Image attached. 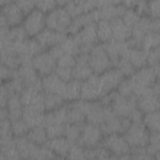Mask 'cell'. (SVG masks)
<instances>
[{
	"label": "cell",
	"mask_w": 160,
	"mask_h": 160,
	"mask_svg": "<svg viewBox=\"0 0 160 160\" xmlns=\"http://www.w3.org/2000/svg\"><path fill=\"white\" fill-rule=\"evenodd\" d=\"M129 79L132 84L134 94L138 98L158 81L159 76L152 67L144 66L136 71Z\"/></svg>",
	"instance_id": "1"
},
{
	"label": "cell",
	"mask_w": 160,
	"mask_h": 160,
	"mask_svg": "<svg viewBox=\"0 0 160 160\" xmlns=\"http://www.w3.org/2000/svg\"><path fill=\"white\" fill-rule=\"evenodd\" d=\"M111 93L112 101L110 106L115 114L119 118H128L131 111L137 107L138 97L135 95L125 97L114 90Z\"/></svg>",
	"instance_id": "2"
},
{
	"label": "cell",
	"mask_w": 160,
	"mask_h": 160,
	"mask_svg": "<svg viewBox=\"0 0 160 160\" xmlns=\"http://www.w3.org/2000/svg\"><path fill=\"white\" fill-rule=\"evenodd\" d=\"M71 20V16L62 6L56 7L46 16L47 28L58 32H66Z\"/></svg>",
	"instance_id": "3"
},
{
	"label": "cell",
	"mask_w": 160,
	"mask_h": 160,
	"mask_svg": "<svg viewBox=\"0 0 160 160\" xmlns=\"http://www.w3.org/2000/svg\"><path fill=\"white\" fill-rule=\"evenodd\" d=\"M103 139V132L99 126L91 123L82 125L81 136L76 144L86 149L99 146Z\"/></svg>",
	"instance_id": "4"
},
{
	"label": "cell",
	"mask_w": 160,
	"mask_h": 160,
	"mask_svg": "<svg viewBox=\"0 0 160 160\" xmlns=\"http://www.w3.org/2000/svg\"><path fill=\"white\" fill-rule=\"evenodd\" d=\"M89 63L96 74L102 73L112 65L102 44H96L92 47L89 52Z\"/></svg>",
	"instance_id": "5"
},
{
	"label": "cell",
	"mask_w": 160,
	"mask_h": 160,
	"mask_svg": "<svg viewBox=\"0 0 160 160\" xmlns=\"http://www.w3.org/2000/svg\"><path fill=\"white\" fill-rule=\"evenodd\" d=\"M101 146L108 149L115 158L130 154L131 147L124 136L119 133L107 134L102 139Z\"/></svg>",
	"instance_id": "6"
},
{
	"label": "cell",
	"mask_w": 160,
	"mask_h": 160,
	"mask_svg": "<svg viewBox=\"0 0 160 160\" xmlns=\"http://www.w3.org/2000/svg\"><path fill=\"white\" fill-rule=\"evenodd\" d=\"M130 147H146L149 142V132L142 122L132 123L124 133Z\"/></svg>",
	"instance_id": "7"
},
{
	"label": "cell",
	"mask_w": 160,
	"mask_h": 160,
	"mask_svg": "<svg viewBox=\"0 0 160 160\" xmlns=\"http://www.w3.org/2000/svg\"><path fill=\"white\" fill-rule=\"evenodd\" d=\"M73 38L81 51L90 52L99 40L96 31V24L94 22L84 26L74 34Z\"/></svg>",
	"instance_id": "8"
},
{
	"label": "cell",
	"mask_w": 160,
	"mask_h": 160,
	"mask_svg": "<svg viewBox=\"0 0 160 160\" xmlns=\"http://www.w3.org/2000/svg\"><path fill=\"white\" fill-rule=\"evenodd\" d=\"M102 86L98 74H92L81 84L80 98L82 99L94 101L104 96Z\"/></svg>",
	"instance_id": "9"
},
{
	"label": "cell",
	"mask_w": 160,
	"mask_h": 160,
	"mask_svg": "<svg viewBox=\"0 0 160 160\" xmlns=\"http://www.w3.org/2000/svg\"><path fill=\"white\" fill-rule=\"evenodd\" d=\"M22 26L28 36H36L46 26V15L39 9L35 8L26 16Z\"/></svg>",
	"instance_id": "10"
},
{
	"label": "cell",
	"mask_w": 160,
	"mask_h": 160,
	"mask_svg": "<svg viewBox=\"0 0 160 160\" xmlns=\"http://www.w3.org/2000/svg\"><path fill=\"white\" fill-rule=\"evenodd\" d=\"M32 65L38 74L44 76L55 70L56 60L49 51H43L32 58Z\"/></svg>",
	"instance_id": "11"
},
{
	"label": "cell",
	"mask_w": 160,
	"mask_h": 160,
	"mask_svg": "<svg viewBox=\"0 0 160 160\" xmlns=\"http://www.w3.org/2000/svg\"><path fill=\"white\" fill-rule=\"evenodd\" d=\"M99 77L104 95L117 88L124 79V75L117 68H109L101 73Z\"/></svg>",
	"instance_id": "12"
},
{
	"label": "cell",
	"mask_w": 160,
	"mask_h": 160,
	"mask_svg": "<svg viewBox=\"0 0 160 160\" xmlns=\"http://www.w3.org/2000/svg\"><path fill=\"white\" fill-rule=\"evenodd\" d=\"M19 76L22 80L26 87H33L42 90L41 79L38 72L30 63H22L17 69Z\"/></svg>",
	"instance_id": "13"
},
{
	"label": "cell",
	"mask_w": 160,
	"mask_h": 160,
	"mask_svg": "<svg viewBox=\"0 0 160 160\" xmlns=\"http://www.w3.org/2000/svg\"><path fill=\"white\" fill-rule=\"evenodd\" d=\"M80 47L72 36H68L64 41L50 48L49 52L56 59L64 54L77 56L80 54Z\"/></svg>",
	"instance_id": "14"
},
{
	"label": "cell",
	"mask_w": 160,
	"mask_h": 160,
	"mask_svg": "<svg viewBox=\"0 0 160 160\" xmlns=\"http://www.w3.org/2000/svg\"><path fill=\"white\" fill-rule=\"evenodd\" d=\"M68 37L66 32H58L46 27L36 36V39L46 49L62 42Z\"/></svg>",
	"instance_id": "15"
},
{
	"label": "cell",
	"mask_w": 160,
	"mask_h": 160,
	"mask_svg": "<svg viewBox=\"0 0 160 160\" xmlns=\"http://www.w3.org/2000/svg\"><path fill=\"white\" fill-rule=\"evenodd\" d=\"M76 63L72 68V78L79 81L86 80L94 73L89 60V54L80 53L76 58Z\"/></svg>",
	"instance_id": "16"
},
{
	"label": "cell",
	"mask_w": 160,
	"mask_h": 160,
	"mask_svg": "<svg viewBox=\"0 0 160 160\" xmlns=\"http://www.w3.org/2000/svg\"><path fill=\"white\" fill-rule=\"evenodd\" d=\"M159 95L155 92L152 86L144 94L138 98L137 107L145 113L159 110Z\"/></svg>",
	"instance_id": "17"
},
{
	"label": "cell",
	"mask_w": 160,
	"mask_h": 160,
	"mask_svg": "<svg viewBox=\"0 0 160 160\" xmlns=\"http://www.w3.org/2000/svg\"><path fill=\"white\" fill-rule=\"evenodd\" d=\"M42 89L45 92L60 95L62 97L66 82L62 80L55 72L44 76L41 79Z\"/></svg>",
	"instance_id": "18"
},
{
	"label": "cell",
	"mask_w": 160,
	"mask_h": 160,
	"mask_svg": "<svg viewBox=\"0 0 160 160\" xmlns=\"http://www.w3.org/2000/svg\"><path fill=\"white\" fill-rule=\"evenodd\" d=\"M104 49L109 57L112 64L116 66L118 61L122 57L129 47L126 41H122L112 39L103 44Z\"/></svg>",
	"instance_id": "19"
},
{
	"label": "cell",
	"mask_w": 160,
	"mask_h": 160,
	"mask_svg": "<svg viewBox=\"0 0 160 160\" xmlns=\"http://www.w3.org/2000/svg\"><path fill=\"white\" fill-rule=\"evenodd\" d=\"M44 111V110L34 106H24L22 119L30 129L39 126H44L45 116Z\"/></svg>",
	"instance_id": "20"
},
{
	"label": "cell",
	"mask_w": 160,
	"mask_h": 160,
	"mask_svg": "<svg viewBox=\"0 0 160 160\" xmlns=\"http://www.w3.org/2000/svg\"><path fill=\"white\" fill-rule=\"evenodd\" d=\"M1 14L6 19L9 26L19 25L22 21L24 14L16 2L9 1L2 6Z\"/></svg>",
	"instance_id": "21"
},
{
	"label": "cell",
	"mask_w": 160,
	"mask_h": 160,
	"mask_svg": "<svg viewBox=\"0 0 160 160\" xmlns=\"http://www.w3.org/2000/svg\"><path fill=\"white\" fill-rule=\"evenodd\" d=\"M16 147L20 157L24 159H34L39 146L31 141L27 137L20 136L14 139Z\"/></svg>",
	"instance_id": "22"
},
{
	"label": "cell",
	"mask_w": 160,
	"mask_h": 160,
	"mask_svg": "<svg viewBox=\"0 0 160 160\" xmlns=\"http://www.w3.org/2000/svg\"><path fill=\"white\" fill-rule=\"evenodd\" d=\"M97 21L95 9L73 18L67 29V32L74 35L82 28Z\"/></svg>",
	"instance_id": "23"
},
{
	"label": "cell",
	"mask_w": 160,
	"mask_h": 160,
	"mask_svg": "<svg viewBox=\"0 0 160 160\" xmlns=\"http://www.w3.org/2000/svg\"><path fill=\"white\" fill-rule=\"evenodd\" d=\"M72 144L65 136H62L49 139L45 143V146L60 158H66Z\"/></svg>",
	"instance_id": "24"
},
{
	"label": "cell",
	"mask_w": 160,
	"mask_h": 160,
	"mask_svg": "<svg viewBox=\"0 0 160 160\" xmlns=\"http://www.w3.org/2000/svg\"><path fill=\"white\" fill-rule=\"evenodd\" d=\"M96 7V1H70L64 5V8L72 18L90 12Z\"/></svg>",
	"instance_id": "25"
},
{
	"label": "cell",
	"mask_w": 160,
	"mask_h": 160,
	"mask_svg": "<svg viewBox=\"0 0 160 160\" xmlns=\"http://www.w3.org/2000/svg\"><path fill=\"white\" fill-rule=\"evenodd\" d=\"M109 22L112 29V39L126 41L131 37V28L123 22L121 18H114Z\"/></svg>",
	"instance_id": "26"
},
{
	"label": "cell",
	"mask_w": 160,
	"mask_h": 160,
	"mask_svg": "<svg viewBox=\"0 0 160 160\" xmlns=\"http://www.w3.org/2000/svg\"><path fill=\"white\" fill-rule=\"evenodd\" d=\"M152 19L146 16L140 18L138 23L132 28L131 38L135 39L141 46V41L144 36L149 32L152 31Z\"/></svg>",
	"instance_id": "27"
},
{
	"label": "cell",
	"mask_w": 160,
	"mask_h": 160,
	"mask_svg": "<svg viewBox=\"0 0 160 160\" xmlns=\"http://www.w3.org/2000/svg\"><path fill=\"white\" fill-rule=\"evenodd\" d=\"M67 123V105H62L54 110L49 111L44 116V126L61 125Z\"/></svg>",
	"instance_id": "28"
},
{
	"label": "cell",
	"mask_w": 160,
	"mask_h": 160,
	"mask_svg": "<svg viewBox=\"0 0 160 160\" xmlns=\"http://www.w3.org/2000/svg\"><path fill=\"white\" fill-rule=\"evenodd\" d=\"M9 119L12 121L22 118L23 112V105L20 98V94H13L9 96L7 106Z\"/></svg>",
	"instance_id": "29"
},
{
	"label": "cell",
	"mask_w": 160,
	"mask_h": 160,
	"mask_svg": "<svg viewBox=\"0 0 160 160\" xmlns=\"http://www.w3.org/2000/svg\"><path fill=\"white\" fill-rule=\"evenodd\" d=\"M146 55L147 51L141 48H129L122 57L127 58L136 69H139L147 64Z\"/></svg>",
	"instance_id": "30"
},
{
	"label": "cell",
	"mask_w": 160,
	"mask_h": 160,
	"mask_svg": "<svg viewBox=\"0 0 160 160\" xmlns=\"http://www.w3.org/2000/svg\"><path fill=\"white\" fill-rule=\"evenodd\" d=\"M82 82L76 79H71L66 82L62 98L68 101H75L80 98Z\"/></svg>",
	"instance_id": "31"
},
{
	"label": "cell",
	"mask_w": 160,
	"mask_h": 160,
	"mask_svg": "<svg viewBox=\"0 0 160 160\" xmlns=\"http://www.w3.org/2000/svg\"><path fill=\"white\" fill-rule=\"evenodd\" d=\"M28 34L22 25H18L9 29L6 34L1 35V39L7 40L11 42H17L26 40Z\"/></svg>",
	"instance_id": "32"
},
{
	"label": "cell",
	"mask_w": 160,
	"mask_h": 160,
	"mask_svg": "<svg viewBox=\"0 0 160 160\" xmlns=\"http://www.w3.org/2000/svg\"><path fill=\"white\" fill-rule=\"evenodd\" d=\"M26 135L31 141L39 146L45 144L48 139L46 129L43 126L31 128Z\"/></svg>",
	"instance_id": "33"
},
{
	"label": "cell",
	"mask_w": 160,
	"mask_h": 160,
	"mask_svg": "<svg viewBox=\"0 0 160 160\" xmlns=\"http://www.w3.org/2000/svg\"><path fill=\"white\" fill-rule=\"evenodd\" d=\"M99 127L103 134L106 135L113 133H122L121 118L116 115L107 119Z\"/></svg>",
	"instance_id": "34"
},
{
	"label": "cell",
	"mask_w": 160,
	"mask_h": 160,
	"mask_svg": "<svg viewBox=\"0 0 160 160\" xmlns=\"http://www.w3.org/2000/svg\"><path fill=\"white\" fill-rule=\"evenodd\" d=\"M142 122L144 125L151 133L159 132V110L146 113Z\"/></svg>",
	"instance_id": "35"
},
{
	"label": "cell",
	"mask_w": 160,
	"mask_h": 160,
	"mask_svg": "<svg viewBox=\"0 0 160 160\" xmlns=\"http://www.w3.org/2000/svg\"><path fill=\"white\" fill-rule=\"evenodd\" d=\"M64 100L60 95L48 92L43 93V102L46 111H50L61 107L64 103Z\"/></svg>",
	"instance_id": "36"
},
{
	"label": "cell",
	"mask_w": 160,
	"mask_h": 160,
	"mask_svg": "<svg viewBox=\"0 0 160 160\" xmlns=\"http://www.w3.org/2000/svg\"><path fill=\"white\" fill-rule=\"evenodd\" d=\"M1 64L12 69H17L21 64L19 56L14 51H1Z\"/></svg>",
	"instance_id": "37"
},
{
	"label": "cell",
	"mask_w": 160,
	"mask_h": 160,
	"mask_svg": "<svg viewBox=\"0 0 160 160\" xmlns=\"http://www.w3.org/2000/svg\"><path fill=\"white\" fill-rule=\"evenodd\" d=\"M85 159H113L111 152L104 146H98L92 149L85 148Z\"/></svg>",
	"instance_id": "38"
},
{
	"label": "cell",
	"mask_w": 160,
	"mask_h": 160,
	"mask_svg": "<svg viewBox=\"0 0 160 160\" xmlns=\"http://www.w3.org/2000/svg\"><path fill=\"white\" fill-rule=\"evenodd\" d=\"M96 31L99 40L106 42L112 39V29L108 21H98L96 24Z\"/></svg>",
	"instance_id": "39"
},
{
	"label": "cell",
	"mask_w": 160,
	"mask_h": 160,
	"mask_svg": "<svg viewBox=\"0 0 160 160\" xmlns=\"http://www.w3.org/2000/svg\"><path fill=\"white\" fill-rule=\"evenodd\" d=\"M3 85L8 91L9 95L13 94H20L22 90L25 88L24 83L19 76L17 69L15 76L12 79L4 82Z\"/></svg>",
	"instance_id": "40"
},
{
	"label": "cell",
	"mask_w": 160,
	"mask_h": 160,
	"mask_svg": "<svg viewBox=\"0 0 160 160\" xmlns=\"http://www.w3.org/2000/svg\"><path fill=\"white\" fill-rule=\"evenodd\" d=\"M82 124L66 123L64 136L72 144H76L82 131Z\"/></svg>",
	"instance_id": "41"
},
{
	"label": "cell",
	"mask_w": 160,
	"mask_h": 160,
	"mask_svg": "<svg viewBox=\"0 0 160 160\" xmlns=\"http://www.w3.org/2000/svg\"><path fill=\"white\" fill-rule=\"evenodd\" d=\"M86 116L77 108L70 104L67 105V123L82 124Z\"/></svg>",
	"instance_id": "42"
},
{
	"label": "cell",
	"mask_w": 160,
	"mask_h": 160,
	"mask_svg": "<svg viewBox=\"0 0 160 160\" xmlns=\"http://www.w3.org/2000/svg\"><path fill=\"white\" fill-rule=\"evenodd\" d=\"M159 33L157 32H149L144 36L141 41V49L148 51L159 47Z\"/></svg>",
	"instance_id": "43"
},
{
	"label": "cell",
	"mask_w": 160,
	"mask_h": 160,
	"mask_svg": "<svg viewBox=\"0 0 160 160\" xmlns=\"http://www.w3.org/2000/svg\"><path fill=\"white\" fill-rule=\"evenodd\" d=\"M159 133H151L149 135L148 144L146 146L148 153L155 158V156L159 153Z\"/></svg>",
	"instance_id": "44"
},
{
	"label": "cell",
	"mask_w": 160,
	"mask_h": 160,
	"mask_svg": "<svg viewBox=\"0 0 160 160\" xmlns=\"http://www.w3.org/2000/svg\"><path fill=\"white\" fill-rule=\"evenodd\" d=\"M140 18L134 8H128L121 17L123 22L131 29L138 23Z\"/></svg>",
	"instance_id": "45"
},
{
	"label": "cell",
	"mask_w": 160,
	"mask_h": 160,
	"mask_svg": "<svg viewBox=\"0 0 160 160\" xmlns=\"http://www.w3.org/2000/svg\"><path fill=\"white\" fill-rule=\"evenodd\" d=\"M11 122L12 133L16 137L24 136L25 134H27L30 129L29 126L22 118L12 121Z\"/></svg>",
	"instance_id": "46"
},
{
	"label": "cell",
	"mask_w": 160,
	"mask_h": 160,
	"mask_svg": "<svg viewBox=\"0 0 160 160\" xmlns=\"http://www.w3.org/2000/svg\"><path fill=\"white\" fill-rule=\"evenodd\" d=\"M116 68L120 70L124 76H131L136 71V68L130 61L126 58L122 57L116 65Z\"/></svg>",
	"instance_id": "47"
},
{
	"label": "cell",
	"mask_w": 160,
	"mask_h": 160,
	"mask_svg": "<svg viewBox=\"0 0 160 160\" xmlns=\"http://www.w3.org/2000/svg\"><path fill=\"white\" fill-rule=\"evenodd\" d=\"M118 88V92L122 96L125 97H131L134 94L133 89L130 79H123L119 83Z\"/></svg>",
	"instance_id": "48"
},
{
	"label": "cell",
	"mask_w": 160,
	"mask_h": 160,
	"mask_svg": "<svg viewBox=\"0 0 160 160\" xmlns=\"http://www.w3.org/2000/svg\"><path fill=\"white\" fill-rule=\"evenodd\" d=\"M66 158L72 159H85V148L78 144H73L66 156Z\"/></svg>",
	"instance_id": "49"
},
{
	"label": "cell",
	"mask_w": 160,
	"mask_h": 160,
	"mask_svg": "<svg viewBox=\"0 0 160 160\" xmlns=\"http://www.w3.org/2000/svg\"><path fill=\"white\" fill-rule=\"evenodd\" d=\"M65 125L66 124L50 125L44 126L48 138L51 139L63 136L64 133Z\"/></svg>",
	"instance_id": "50"
},
{
	"label": "cell",
	"mask_w": 160,
	"mask_h": 160,
	"mask_svg": "<svg viewBox=\"0 0 160 160\" xmlns=\"http://www.w3.org/2000/svg\"><path fill=\"white\" fill-rule=\"evenodd\" d=\"M76 63L75 56L70 54H64L56 59V66L73 68Z\"/></svg>",
	"instance_id": "51"
},
{
	"label": "cell",
	"mask_w": 160,
	"mask_h": 160,
	"mask_svg": "<svg viewBox=\"0 0 160 160\" xmlns=\"http://www.w3.org/2000/svg\"><path fill=\"white\" fill-rule=\"evenodd\" d=\"M56 154L46 146H39L34 159H50L56 158Z\"/></svg>",
	"instance_id": "52"
},
{
	"label": "cell",
	"mask_w": 160,
	"mask_h": 160,
	"mask_svg": "<svg viewBox=\"0 0 160 160\" xmlns=\"http://www.w3.org/2000/svg\"><path fill=\"white\" fill-rule=\"evenodd\" d=\"M54 71L55 73L66 82L71 81L72 78V68L56 66Z\"/></svg>",
	"instance_id": "53"
},
{
	"label": "cell",
	"mask_w": 160,
	"mask_h": 160,
	"mask_svg": "<svg viewBox=\"0 0 160 160\" xmlns=\"http://www.w3.org/2000/svg\"><path fill=\"white\" fill-rule=\"evenodd\" d=\"M159 47L152 49L147 51L146 55V63L150 67H153L159 64Z\"/></svg>",
	"instance_id": "54"
},
{
	"label": "cell",
	"mask_w": 160,
	"mask_h": 160,
	"mask_svg": "<svg viewBox=\"0 0 160 160\" xmlns=\"http://www.w3.org/2000/svg\"><path fill=\"white\" fill-rule=\"evenodd\" d=\"M36 6L44 13L49 12L58 7L57 2L55 1H36Z\"/></svg>",
	"instance_id": "55"
},
{
	"label": "cell",
	"mask_w": 160,
	"mask_h": 160,
	"mask_svg": "<svg viewBox=\"0 0 160 160\" xmlns=\"http://www.w3.org/2000/svg\"><path fill=\"white\" fill-rule=\"evenodd\" d=\"M148 14L152 19H159V0H152L148 2Z\"/></svg>",
	"instance_id": "56"
},
{
	"label": "cell",
	"mask_w": 160,
	"mask_h": 160,
	"mask_svg": "<svg viewBox=\"0 0 160 160\" xmlns=\"http://www.w3.org/2000/svg\"><path fill=\"white\" fill-rule=\"evenodd\" d=\"M1 79L4 82L12 79L16 73V69H12L6 65L1 64Z\"/></svg>",
	"instance_id": "57"
},
{
	"label": "cell",
	"mask_w": 160,
	"mask_h": 160,
	"mask_svg": "<svg viewBox=\"0 0 160 160\" xmlns=\"http://www.w3.org/2000/svg\"><path fill=\"white\" fill-rule=\"evenodd\" d=\"M16 3L20 8L24 14H28L34 9L36 1H17Z\"/></svg>",
	"instance_id": "58"
},
{
	"label": "cell",
	"mask_w": 160,
	"mask_h": 160,
	"mask_svg": "<svg viewBox=\"0 0 160 160\" xmlns=\"http://www.w3.org/2000/svg\"><path fill=\"white\" fill-rule=\"evenodd\" d=\"M12 133V122L9 118L1 120V129L0 134L1 136H9Z\"/></svg>",
	"instance_id": "59"
},
{
	"label": "cell",
	"mask_w": 160,
	"mask_h": 160,
	"mask_svg": "<svg viewBox=\"0 0 160 160\" xmlns=\"http://www.w3.org/2000/svg\"><path fill=\"white\" fill-rule=\"evenodd\" d=\"M143 117V112L140 110L138 107H136L131 111L128 118L130 119L132 123H138L142 122Z\"/></svg>",
	"instance_id": "60"
},
{
	"label": "cell",
	"mask_w": 160,
	"mask_h": 160,
	"mask_svg": "<svg viewBox=\"0 0 160 160\" xmlns=\"http://www.w3.org/2000/svg\"><path fill=\"white\" fill-rule=\"evenodd\" d=\"M135 10L141 16V15L145 16V14H148V2L145 1H138L136 2L135 6Z\"/></svg>",
	"instance_id": "61"
},
{
	"label": "cell",
	"mask_w": 160,
	"mask_h": 160,
	"mask_svg": "<svg viewBox=\"0 0 160 160\" xmlns=\"http://www.w3.org/2000/svg\"><path fill=\"white\" fill-rule=\"evenodd\" d=\"M9 96V94L3 84L1 86L0 92V104L1 108H6Z\"/></svg>",
	"instance_id": "62"
},
{
	"label": "cell",
	"mask_w": 160,
	"mask_h": 160,
	"mask_svg": "<svg viewBox=\"0 0 160 160\" xmlns=\"http://www.w3.org/2000/svg\"><path fill=\"white\" fill-rule=\"evenodd\" d=\"M0 118L1 120L9 118V113L7 108H1Z\"/></svg>",
	"instance_id": "63"
},
{
	"label": "cell",
	"mask_w": 160,
	"mask_h": 160,
	"mask_svg": "<svg viewBox=\"0 0 160 160\" xmlns=\"http://www.w3.org/2000/svg\"><path fill=\"white\" fill-rule=\"evenodd\" d=\"M0 22H1V28H9V25L6 19L2 14H1Z\"/></svg>",
	"instance_id": "64"
}]
</instances>
